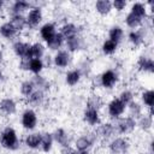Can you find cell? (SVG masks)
I'll use <instances>...</instances> for the list:
<instances>
[{
	"mask_svg": "<svg viewBox=\"0 0 154 154\" xmlns=\"http://www.w3.org/2000/svg\"><path fill=\"white\" fill-rule=\"evenodd\" d=\"M0 144L10 150H16L19 148V138L13 128H5L0 134Z\"/></svg>",
	"mask_w": 154,
	"mask_h": 154,
	"instance_id": "cell-1",
	"label": "cell"
},
{
	"mask_svg": "<svg viewBox=\"0 0 154 154\" xmlns=\"http://www.w3.org/2000/svg\"><path fill=\"white\" fill-rule=\"evenodd\" d=\"M116 124L114 125V129H116V132L117 134H122V135H128V134H131L135 128H136V120L132 119L131 117L126 116V117H120L118 119H116Z\"/></svg>",
	"mask_w": 154,
	"mask_h": 154,
	"instance_id": "cell-2",
	"label": "cell"
},
{
	"mask_svg": "<svg viewBox=\"0 0 154 154\" xmlns=\"http://www.w3.org/2000/svg\"><path fill=\"white\" fill-rule=\"evenodd\" d=\"M108 149L112 154H126L130 149V141L126 137H114L109 142Z\"/></svg>",
	"mask_w": 154,
	"mask_h": 154,
	"instance_id": "cell-3",
	"label": "cell"
},
{
	"mask_svg": "<svg viewBox=\"0 0 154 154\" xmlns=\"http://www.w3.org/2000/svg\"><path fill=\"white\" fill-rule=\"evenodd\" d=\"M96 140H97V137H96L95 132L79 136L75 141V149L78 152H89L90 148L94 146V142Z\"/></svg>",
	"mask_w": 154,
	"mask_h": 154,
	"instance_id": "cell-4",
	"label": "cell"
},
{
	"mask_svg": "<svg viewBox=\"0 0 154 154\" xmlns=\"http://www.w3.org/2000/svg\"><path fill=\"white\" fill-rule=\"evenodd\" d=\"M125 109H126V105L123 103L118 97L112 99L107 105V113H108L109 118H112L114 120L120 118L124 114Z\"/></svg>",
	"mask_w": 154,
	"mask_h": 154,
	"instance_id": "cell-5",
	"label": "cell"
},
{
	"mask_svg": "<svg viewBox=\"0 0 154 154\" xmlns=\"http://www.w3.org/2000/svg\"><path fill=\"white\" fill-rule=\"evenodd\" d=\"M20 123L23 125L24 129L26 130H34L37 125V114L34 109L28 108L22 113V118H20Z\"/></svg>",
	"mask_w": 154,
	"mask_h": 154,
	"instance_id": "cell-6",
	"label": "cell"
},
{
	"mask_svg": "<svg viewBox=\"0 0 154 154\" xmlns=\"http://www.w3.org/2000/svg\"><path fill=\"white\" fill-rule=\"evenodd\" d=\"M117 82H118V75H117L116 71H113L111 69L103 71L100 75V83H101L102 88L111 89V88H113L116 85Z\"/></svg>",
	"mask_w": 154,
	"mask_h": 154,
	"instance_id": "cell-7",
	"label": "cell"
},
{
	"mask_svg": "<svg viewBox=\"0 0 154 154\" xmlns=\"http://www.w3.org/2000/svg\"><path fill=\"white\" fill-rule=\"evenodd\" d=\"M114 134H117V132H116L114 125L112 123H102V124H99L97 128H96V131H95L96 137L97 138H101L103 141L112 138Z\"/></svg>",
	"mask_w": 154,
	"mask_h": 154,
	"instance_id": "cell-8",
	"label": "cell"
},
{
	"mask_svg": "<svg viewBox=\"0 0 154 154\" xmlns=\"http://www.w3.org/2000/svg\"><path fill=\"white\" fill-rule=\"evenodd\" d=\"M52 135H53L54 142H57V143L60 144L61 147H70L72 136H71L70 132H67L65 129L58 128V129L54 130V132H52Z\"/></svg>",
	"mask_w": 154,
	"mask_h": 154,
	"instance_id": "cell-9",
	"label": "cell"
},
{
	"mask_svg": "<svg viewBox=\"0 0 154 154\" xmlns=\"http://www.w3.org/2000/svg\"><path fill=\"white\" fill-rule=\"evenodd\" d=\"M43 14L41 7H31L26 16V24L29 28H36L42 22Z\"/></svg>",
	"mask_w": 154,
	"mask_h": 154,
	"instance_id": "cell-10",
	"label": "cell"
},
{
	"mask_svg": "<svg viewBox=\"0 0 154 154\" xmlns=\"http://www.w3.org/2000/svg\"><path fill=\"white\" fill-rule=\"evenodd\" d=\"M65 43H66V48H67L66 51L70 52V53H75V52H78V51H81L83 48L84 40H83V37L81 35L76 34V35L66 38Z\"/></svg>",
	"mask_w": 154,
	"mask_h": 154,
	"instance_id": "cell-11",
	"label": "cell"
},
{
	"mask_svg": "<svg viewBox=\"0 0 154 154\" xmlns=\"http://www.w3.org/2000/svg\"><path fill=\"white\" fill-rule=\"evenodd\" d=\"M71 60H72L71 53L67 52V51H58L55 53V55L53 57V64L57 67H60V69H64V67L69 66Z\"/></svg>",
	"mask_w": 154,
	"mask_h": 154,
	"instance_id": "cell-12",
	"label": "cell"
},
{
	"mask_svg": "<svg viewBox=\"0 0 154 154\" xmlns=\"http://www.w3.org/2000/svg\"><path fill=\"white\" fill-rule=\"evenodd\" d=\"M30 46L31 43L24 41H16L12 46V49L17 57L22 58H30Z\"/></svg>",
	"mask_w": 154,
	"mask_h": 154,
	"instance_id": "cell-13",
	"label": "cell"
},
{
	"mask_svg": "<svg viewBox=\"0 0 154 154\" xmlns=\"http://www.w3.org/2000/svg\"><path fill=\"white\" fill-rule=\"evenodd\" d=\"M0 112L5 116H12L17 112V103L11 97H5L0 101Z\"/></svg>",
	"mask_w": 154,
	"mask_h": 154,
	"instance_id": "cell-14",
	"label": "cell"
},
{
	"mask_svg": "<svg viewBox=\"0 0 154 154\" xmlns=\"http://www.w3.org/2000/svg\"><path fill=\"white\" fill-rule=\"evenodd\" d=\"M83 120L89 124V125H99L100 122H101V118H100V112L96 111V109H93V108H87L84 109L83 112Z\"/></svg>",
	"mask_w": 154,
	"mask_h": 154,
	"instance_id": "cell-15",
	"label": "cell"
},
{
	"mask_svg": "<svg viewBox=\"0 0 154 154\" xmlns=\"http://www.w3.org/2000/svg\"><path fill=\"white\" fill-rule=\"evenodd\" d=\"M55 34H57V26L54 23L47 22L43 25H41V28H40V36L45 42L51 40Z\"/></svg>",
	"mask_w": 154,
	"mask_h": 154,
	"instance_id": "cell-16",
	"label": "cell"
},
{
	"mask_svg": "<svg viewBox=\"0 0 154 154\" xmlns=\"http://www.w3.org/2000/svg\"><path fill=\"white\" fill-rule=\"evenodd\" d=\"M137 67L141 72L153 73L154 72V61L152 58L147 55H141L137 60Z\"/></svg>",
	"mask_w": 154,
	"mask_h": 154,
	"instance_id": "cell-17",
	"label": "cell"
},
{
	"mask_svg": "<svg viewBox=\"0 0 154 154\" xmlns=\"http://www.w3.org/2000/svg\"><path fill=\"white\" fill-rule=\"evenodd\" d=\"M30 81L34 84V88L36 90H40V91H43V93H46L47 90H49L51 84H49L48 79L46 77L41 76V75H34Z\"/></svg>",
	"mask_w": 154,
	"mask_h": 154,
	"instance_id": "cell-18",
	"label": "cell"
},
{
	"mask_svg": "<svg viewBox=\"0 0 154 154\" xmlns=\"http://www.w3.org/2000/svg\"><path fill=\"white\" fill-rule=\"evenodd\" d=\"M24 144L30 148V149H37L40 148L41 144V134L38 132H31L29 135H26L25 140H24Z\"/></svg>",
	"mask_w": 154,
	"mask_h": 154,
	"instance_id": "cell-19",
	"label": "cell"
},
{
	"mask_svg": "<svg viewBox=\"0 0 154 154\" xmlns=\"http://www.w3.org/2000/svg\"><path fill=\"white\" fill-rule=\"evenodd\" d=\"M10 23L12 24V26L18 31H23L28 24H26V17H24L23 14H12L11 16V19H10Z\"/></svg>",
	"mask_w": 154,
	"mask_h": 154,
	"instance_id": "cell-20",
	"label": "cell"
},
{
	"mask_svg": "<svg viewBox=\"0 0 154 154\" xmlns=\"http://www.w3.org/2000/svg\"><path fill=\"white\" fill-rule=\"evenodd\" d=\"M59 32H60V34L63 35V37L66 40V38H69V37H71V36L78 34V26H77L76 24H73V23L66 22V23H64V24L60 26Z\"/></svg>",
	"mask_w": 154,
	"mask_h": 154,
	"instance_id": "cell-21",
	"label": "cell"
},
{
	"mask_svg": "<svg viewBox=\"0 0 154 154\" xmlns=\"http://www.w3.org/2000/svg\"><path fill=\"white\" fill-rule=\"evenodd\" d=\"M144 38H146V36L143 35V31H142V30H131V31L128 34V40H129V42H130L132 46H135V47H138V46L143 45Z\"/></svg>",
	"mask_w": 154,
	"mask_h": 154,
	"instance_id": "cell-22",
	"label": "cell"
},
{
	"mask_svg": "<svg viewBox=\"0 0 154 154\" xmlns=\"http://www.w3.org/2000/svg\"><path fill=\"white\" fill-rule=\"evenodd\" d=\"M53 135L52 132H43L41 134V144H40V148L42 149V152L45 153H48L52 150L53 148Z\"/></svg>",
	"mask_w": 154,
	"mask_h": 154,
	"instance_id": "cell-23",
	"label": "cell"
},
{
	"mask_svg": "<svg viewBox=\"0 0 154 154\" xmlns=\"http://www.w3.org/2000/svg\"><path fill=\"white\" fill-rule=\"evenodd\" d=\"M64 42H65V38L59 31H57V34L46 42V45H47V48H49L51 51H59V48L64 45Z\"/></svg>",
	"mask_w": 154,
	"mask_h": 154,
	"instance_id": "cell-24",
	"label": "cell"
},
{
	"mask_svg": "<svg viewBox=\"0 0 154 154\" xmlns=\"http://www.w3.org/2000/svg\"><path fill=\"white\" fill-rule=\"evenodd\" d=\"M31 8V2L29 1H23V0H17L12 4L11 6V12L12 14H23L24 11Z\"/></svg>",
	"mask_w": 154,
	"mask_h": 154,
	"instance_id": "cell-25",
	"label": "cell"
},
{
	"mask_svg": "<svg viewBox=\"0 0 154 154\" xmlns=\"http://www.w3.org/2000/svg\"><path fill=\"white\" fill-rule=\"evenodd\" d=\"M136 126H138L142 131H149L153 126V117L149 114H142L136 120Z\"/></svg>",
	"mask_w": 154,
	"mask_h": 154,
	"instance_id": "cell-26",
	"label": "cell"
},
{
	"mask_svg": "<svg viewBox=\"0 0 154 154\" xmlns=\"http://www.w3.org/2000/svg\"><path fill=\"white\" fill-rule=\"evenodd\" d=\"M95 10L101 16H107L112 11V1L109 0H97L95 2Z\"/></svg>",
	"mask_w": 154,
	"mask_h": 154,
	"instance_id": "cell-27",
	"label": "cell"
},
{
	"mask_svg": "<svg viewBox=\"0 0 154 154\" xmlns=\"http://www.w3.org/2000/svg\"><path fill=\"white\" fill-rule=\"evenodd\" d=\"M81 78H82V75H81V72H79L78 69L70 70V71H67L66 75H65V82H66V84H69L70 87H73V85H76L77 83H79Z\"/></svg>",
	"mask_w": 154,
	"mask_h": 154,
	"instance_id": "cell-28",
	"label": "cell"
},
{
	"mask_svg": "<svg viewBox=\"0 0 154 154\" xmlns=\"http://www.w3.org/2000/svg\"><path fill=\"white\" fill-rule=\"evenodd\" d=\"M103 106V100L99 94H91L87 99V108H93L96 111H100V108Z\"/></svg>",
	"mask_w": 154,
	"mask_h": 154,
	"instance_id": "cell-29",
	"label": "cell"
},
{
	"mask_svg": "<svg viewBox=\"0 0 154 154\" xmlns=\"http://www.w3.org/2000/svg\"><path fill=\"white\" fill-rule=\"evenodd\" d=\"M43 101H45V93L36 90V89L26 97V102L31 106H40V105H42Z\"/></svg>",
	"mask_w": 154,
	"mask_h": 154,
	"instance_id": "cell-30",
	"label": "cell"
},
{
	"mask_svg": "<svg viewBox=\"0 0 154 154\" xmlns=\"http://www.w3.org/2000/svg\"><path fill=\"white\" fill-rule=\"evenodd\" d=\"M45 49H46V47L41 42L31 43V46H30V59H42V57L45 55Z\"/></svg>",
	"mask_w": 154,
	"mask_h": 154,
	"instance_id": "cell-31",
	"label": "cell"
},
{
	"mask_svg": "<svg viewBox=\"0 0 154 154\" xmlns=\"http://www.w3.org/2000/svg\"><path fill=\"white\" fill-rule=\"evenodd\" d=\"M126 108H128V112H129V117H131L135 120L138 119L142 116V105L140 102L135 101V100L132 102H130L126 106Z\"/></svg>",
	"mask_w": 154,
	"mask_h": 154,
	"instance_id": "cell-32",
	"label": "cell"
},
{
	"mask_svg": "<svg viewBox=\"0 0 154 154\" xmlns=\"http://www.w3.org/2000/svg\"><path fill=\"white\" fill-rule=\"evenodd\" d=\"M0 35L4 37V38H12L17 35V30L12 26V24L10 22H5L0 25Z\"/></svg>",
	"mask_w": 154,
	"mask_h": 154,
	"instance_id": "cell-33",
	"label": "cell"
},
{
	"mask_svg": "<svg viewBox=\"0 0 154 154\" xmlns=\"http://www.w3.org/2000/svg\"><path fill=\"white\" fill-rule=\"evenodd\" d=\"M123 36H124V31H123V28L119 25H113L108 31V40L116 43H119L123 40Z\"/></svg>",
	"mask_w": 154,
	"mask_h": 154,
	"instance_id": "cell-34",
	"label": "cell"
},
{
	"mask_svg": "<svg viewBox=\"0 0 154 154\" xmlns=\"http://www.w3.org/2000/svg\"><path fill=\"white\" fill-rule=\"evenodd\" d=\"M125 23H126V25H128L129 28H131V29L135 30V29H137V28H140V26L142 25L143 19L140 18L138 16H136V14L129 12V13L125 16Z\"/></svg>",
	"mask_w": 154,
	"mask_h": 154,
	"instance_id": "cell-35",
	"label": "cell"
},
{
	"mask_svg": "<svg viewBox=\"0 0 154 154\" xmlns=\"http://www.w3.org/2000/svg\"><path fill=\"white\" fill-rule=\"evenodd\" d=\"M130 12L134 13V14H136V16H138L140 18L144 19L147 17V6L143 2H134L131 5Z\"/></svg>",
	"mask_w": 154,
	"mask_h": 154,
	"instance_id": "cell-36",
	"label": "cell"
},
{
	"mask_svg": "<svg viewBox=\"0 0 154 154\" xmlns=\"http://www.w3.org/2000/svg\"><path fill=\"white\" fill-rule=\"evenodd\" d=\"M101 49H102V53L105 55H112L116 53V51L118 49V43L111 41V40H105L102 42V46H101Z\"/></svg>",
	"mask_w": 154,
	"mask_h": 154,
	"instance_id": "cell-37",
	"label": "cell"
},
{
	"mask_svg": "<svg viewBox=\"0 0 154 154\" xmlns=\"http://www.w3.org/2000/svg\"><path fill=\"white\" fill-rule=\"evenodd\" d=\"M45 67L43 60L42 59H30L29 64V71L32 72L34 75H40Z\"/></svg>",
	"mask_w": 154,
	"mask_h": 154,
	"instance_id": "cell-38",
	"label": "cell"
},
{
	"mask_svg": "<svg viewBox=\"0 0 154 154\" xmlns=\"http://www.w3.org/2000/svg\"><path fill=\"white\" fill-rule=\"evenodd\" d=\"M141 100H142V103L146 105L148 108L149 107H153L154 106V91L152 89H148V90L142 91Z\"/></svg>",
	"mask_w": 154,
	"mask_h": 154,
	"instance_id": "cell-39",
	"label": "cell"
},
{
	"mask_svg": "<svg viewBox=\"0 0 154 154\" xmlns=\"http://www.w3.org/2000/svg\"><path fill=\"white\" fill-rule=\"evenodd\" d=\"M19 89H20V94L23 95V96H25V97H28L34 90H35V88H34V84L31 83V81H23L22 83H20V87H19Z\"/></svg>",
	"mask_w": 154,
	"mask_h": 154,
	"instance_id": "cell-40",
	"label": "cell"
},
{
	"mask_svg": "<svg viewBox=\"0 0 154 154\" xmlns=\"http://www.w3.org/2000/svg\"><path fill=\"white\" fill-rule=\"evenodd\" d=\"M118 99L123 102V103H125L126 106L130 103V102H132L134 101V93L131 91V90H123L120 94H119V96H118Z\"/></svg>",
	"mask_w": 154,
	"mask_h": 154,
	"instance_id": "cell-41",
	"label": "cell"
},
{
	"mask_svg": "<svg viewBox=\"0 0 154 154\" xmlns=\"http://www.w3.org/2000/svg\"><path fill=\"white\" fill-rule=\"evenodd\" d=\"M128 2L125 0H114L112 1V8L117 10V11H123L126 7Z\"/></svg>",
	"mask_w": 154,
	"mask_h": 154,
	"instance_id": "cell-42",
	"label": "cell"
},
{
	"mask_svg": "<svg viewBox=\"0 0 154 154\" xmlns=\"http://www.w3.org/2000/svg\"><path fill=\"white\" fill-rule=\"evenodd\" d=\"M29 64H30V58H22L19 60V69L23 71H29Z\"/></svg>",
	"mask_w": 154,
	"mask_h": 154,
	"instance_id": "cell-43",
	"label": "cell"
},
{
	"mask_svg": "<svg viewBox=\"0 0 154 154\" xmlns=\"http://www.w3.org/2000/svg\"><path fill=\"white\" fill-rule=\"evenodd\" d=\"M60 154H75V149L71 148V146L70 147H63Z\"/></svg>",
	"mask_w": 154,
	"mask_h": 154,
	"instance_id": "cell-44",
	"label": "cell"
},
{
	"mask_svg": "<svg viewBox=\"0 0 154 154\" xmlns=\"http://www.w3.org/2000/svg\"><path fill=\"white\" fill-rule=\"evenodd\" d=\"M93 87H94V88H100V87H101V83H100V76H97V77H95V78L93 79Z\"/></svg>",
	"mask_w": 154,
	"mask_h": 154,
	"instance_id": "cell-45",
	"label": "cell"
},
{
	"mask_svg": "<svg viewBox=\"0 0 154 154\" xmlns=\"http://www.w3.org/2000/svg\"><path fill=\"white\" fill-rule=\"evenodd\" d=\"M4 63V52L0 49V64Z\"/></svg>",
	"mask_w": 154,
	"mask_h": 154,
	"instance_id": "cell-46",
	"label": "cell"
},
{
	"mask_svg": "<svg viewBox=\"0 0 154 154\" xmlns=\"http://www.w3.org/2000/svg\"><path fill=\"white\" fill-rule=\"evenodd\" d=\"M152 144H153V143L150 142V147H149V150H148V152H146L144 154H154V153H153V148H152Z\"/></svg>",
	"mask_w": 154,
	"mask_h": 154,
	"instance_id": "cell-47",
	"label": "cell"
},
{
	"mask_svg": "<svg viewBox=\"0 0 154 154\" xmlns=\"http://www.w3.org/2000/svg\"><path fill=\"white\" fill-rule=\"evenodd\" d=\"M75 154H89V152H78L75 149Z\"/></svg>",
	"mask_w": 154,
	"mask_h": 154,
	"instance_id": "cell-48",
	"label": "cell"
},
{
	"mask_svg": "<svg viewBox=\"0 0 154 154\" xmlns=\"http://www.w3.org/2000/svg\"><path fill=\"white\" fill-rule=\"evenodd\" d=\"M2 7H4V1H2V0H0V11L2 10Z\"/></svg>",
	"mask_w": 154,
	"mask_h": 154,
	"instance_id": "cell-49",
	"label": "cell"
}]
</instances>
